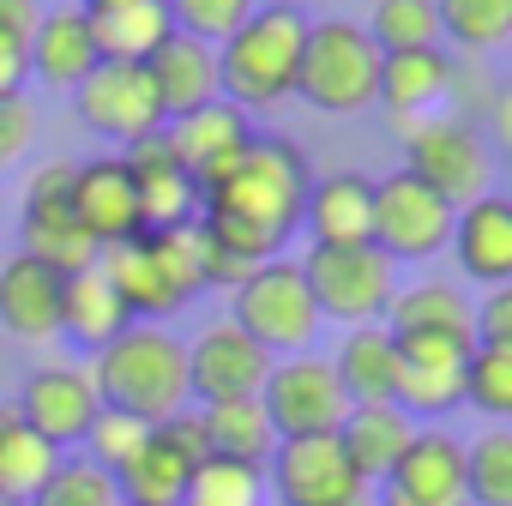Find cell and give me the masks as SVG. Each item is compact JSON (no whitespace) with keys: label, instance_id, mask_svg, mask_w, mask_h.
Instances as JSON below:
<instances>
[{"label":"cell","instance_id":"obj_1","mask_svg":"<svg viewBox=\"0 0 512 506\" xmlns=\"http://www.w3.org/2000/svg\"><path fill=\"white\" fill-rule=\"evenodd\" d=\"M314 169L296 139L253 133L211 181H199V235L229 253L235 266H266L284 253V241L302 229Z\"/></svg>","mask_w":512,"mask_h":506},{"label":"cell","instance_id":"obj_2","mask_svg":"<svg viewBox=\"0 0 512 506\" xmlns=\"http://www.w3.org/2000/svg\"><path fill=\"white\" fill-rule=\"evenodd\" d=\"M91 386H97V404L103 410H121L145 428L193 410V392H187V344L157 326V320H133L115 344H103L91 356Z\"/></svg>","mask_w":512,"mask_h":506},{"label":"cell","instance_id":"obj_3","mask_svg":"<svg viewBox=\"0 0 512 506\" xmlns=\"http://www.w3.org/2000/svg\"><path fill=\"white\" fill-rule=\"evenodd\" d=\"M302 37H308V19L290 0L260 7L235 37L217 43V97L235 103L241 115H260V109H278L284 97H296Z\"/></svg>","mask_w":512,"mask_h":506},{"label":"cell","instance_id":"obj_4","mask_svg":"<svg viewBox=\"0 0 512 506\" xmlns=\"http://www.w3.org/2000/svg\"><path fill=\"white\" fill-rule=\"evenodd\" d=\"M374 91H380V49L368 43V31L350 19L308 25L296 97L314 103L320 115H362V109H374Z\"/></svg>","mask_w":512,"mask_h":506},{"label":"cell","instance_id":"obj_5","mask_svg":"<svg viewBox=\"0 0 512 506\" xmlns=\"http://www.w3.org/2000/svg\"><path fill=\"white\" fill-rule=\"evenodd\" d=\"M229 320L266 356H302L314 350V332H320V308L296 260H266L260 272H247L229 290Z\"/></svg>","mask_w":512,"mask_h":506},{"label":"cell","instance_id":"obj_6","mask_svg":"<svg viewBox=\"0 0 512 506\" xmlns=\"http://www.w3.org/2000/svg\"><path fill=\"white\" fill-rule=\"evenodd\" d=\"M404 133V169L434 187L452 211L494 193V145L476 133L464 115H428V121H398Z\"/></svg>","mask_w":512,"mask_h":506},{"label":"cell","instance_id":"obj_7","mask_svg":"<svg viewBox=\"0 0 512 506\" xmlns=\"http://www.w3.org/2000/svg\"><path fill=\"white\" fill-rule=\"evenodd\" d=\"M308 278V296L320 308V320L338 326H380L386 302L398 296V266L374 241L356 247H308V260H296Z\"/></svg>","mask_w":512,"mask_h":506},{"label":"cell","instance_id":"obj_8","mask_svg":"<svg viewBox=\"0 0 512 506\" xmlns=\"http://www.w3.org/2000/svg\"><path fill=\"white\" fill-rule=\"evenodd\" d=\"M446 235H452V205L422 187L410 169H392L374 181V247L386 253L392 266H422L434 253H446Z\"/></svg>","mask_w":512,"mask_h":506},{"label":"cell","instance_id":"obj_9","mask_svg":"<svg viewBox=\"0 0 512 506\" xmlns=\"http://www.w3.org/2000/svg\"><path fill=\"white\" fill-rule=\"evenodd\" d=\"M260 404L272 416V434L278 440H308V434H338V422L350 416V398L332 374L326 356L302 350V356H284L272 362L266 386H260Z\"/></svg>","mask_w":512,"mask_h":506},{"label":"cell","instance_id":"obj_10","mask_svg":"<svg viewBox=\"0 0 512 506\" xmlns=\"http://www.w3.org/2000/svg\"><path fill=\"white\" fill-rule=\"evenodd\" d=\"M73 103H79V121L109 139V145H139L163 127V103L151 91V73L139 61H97L79 85H73Z\"/></svg>","mask_w":512,"mask_h":506},{"label":"cell","instance_id":"obj_11","mask_svg":"<svg viewBox=\"0 0 512 506\" xmlns=\"http://www.w3.org/2000/svg\"><path fill=\"white\" fill-rule=\"evenodd\" d=\"M67 181H73V163L67 157L43 163L31 175V187H25V217H19L25 253H31V260H43L49 272H61V278L97 266V241L79 229V217L67 205Z\"/></svg>","mask_w":512,"mask_h":506},{"label":"cell","instance_id":"obj_12","mask_svg":"<svg viewBox=\"0 0 512 506\" xmlns=\"http://www.w3.org/2000/svg\"><path fill=\"white\" fill-rule=\"evenodd\" d=\"M266 470H272L266 488L278 494V506H362V500L374 494V488L350 470L338 434L278 440L272 458H266Z\"/></svg>","mask_w":512,"mask_h":506},{"label":"cell","instance_id":"obj_13","mask_svg":"<svg viewBox=\"0 0 512 506\" xmlns=\"http://www.w3.org/2000/svg\"><path fill=\"white\" fill-rule=\"evenodd\" d=\"M476 338H398V386L392 404L410 422H446L464 410V368Z\"/></svg>","mask_w":512,"mask_h":506},{"label":"cell","instance_id":"obj_14","mask_svg":"<svg viewBox=\"0 0 512 506\" xmlns=\"http://www.w3.org/2000/svg\"><path fill=\"white\" fill-rule=\"evenodd\" d=\"M374 506H470L464 494V440L446 422H416L404 458L380 482Z\"/></svg>","mask_w":512,"mask_h":506},{"label":"cell","instance_id":"obj_15","mask_svg":"<svg viewBox=\"0 0 512 506\" xmlns=\"http://www.w3.org/2000/svg\"><path fill=\"white\" fill-rule=\"evenodd\" d=\"M266 374H272V356L253 344L235 320H211V326H199V338H187V392L199 404L260 398Z\"/></svg>","mask_w":512,"mask_h":506},{"label":"cell","instance_id":"obj_16","mask_svg":"<svg viewBox=\"0 0 512 506\" xmlns=\"http://www.w3.org/2000/svg\"><path fill=\"white\" fill-rule=\"evenodd\" d=\"M97 410H103V404H97V386H91V374L73 368V362L31 368L25 386H19V404H13V416H19L31 434H43L55 452L79 446L85 428L97 422Z\"/></svg>","mask_w":512,"mask_h":506},{"label":"cell","instance_id":"obj_17","mask_svg":"<svg viewBox=\"0 0 512 506\" xmlns=\"http://www.w3.org/2000/svg\"><path fill=\"white\" fill-rule=\"evenodd\" d=\"M67 205H73L79 229H85L97 247H115V241H127V235H145V223H139V193H133L121 157H85V163H73Z\"/></svg>","mask_w":512,"mask_h":506},{"label":"cell","instance_id":"obj_18","mask_svg":"<svg viewBox=\"0 0 512 506\" xmlns=\"http://www.w3.org/2000/svg\"><path fill=\"white\" fill-rule=\"evenodd\" d=\"M121 163H127V181L139 193V223L145 229H181V223L199 217V181L175 163V151L163 145V127L151 139L127 145Z\"/></svg>","mask_w":512,"mask_h":506},{"label":"cell","instance_id":"obj_19","mask_svg":"<svg viewBox=\"0 0 512 506\" xmlns=\"http://www.w3.org/2000/svg\"><path fill=\"white\" fill-rule=\"evenodd\" d=\"M446 247H452V260L470 284H482V290L512 284V199L482 193V199L458 205Z\"/></svg>","mask_w":512,"mask_h":506},{"label":"cell","instance_id":"obj_20","mask_svg":"<svg viewBox=\"0 0 512 506\" xmlns=\"http://www.w3.org/2000/svg\"><path fill=\"white\" fill-rule=\"evenodd\" d=\"M247 139H253V121H247L235 103H223V97H211V103H199V109L163 121V145L175 151V163H181L193 181H211Z\"/></svg>","mask_w":512,"mask_h":506},{"label":"cell","instance_id":"obj_21","mask_svg":"<svg viewBox=\"0 0 512 506\" xmlns=\"http://www.w3.org/2000/svg\"><path fill=\"white\" fill-rule=\"evenodd\" d=\"M61 326V272L19 253L0 266V332L19 344H49Z\"/></svg>","mask_w":512,"mask_h":506},{"label":"cell","instance_id":"obj_22","mask_svg":"<svg viewBox=\"0 0 512 506\" xmlns=\"http://www.w3.org/2000/svg\"><path fill=\"white\" fill-rule=\"evenodd\" d=\"M302 229L314 235V247H356L374 235V181L356 169H332L308 187L302 205Z\"/></svg>","mask_w":512,"mask_h":506},{"label":"cell","instance_id":"obj_23","mask_svg":"<svg viewBox=\"0 0 512 506\" xmlns=\"http://www.w3.org/2000/svg\"><path fill=\"white\" fill-rule=\"evenodd\" d=\"M139 67L151 73V91L163 103V121H175V115H187V109H199V103L217 97V49L199 43V37L169 31L151 49V61H139Z\"/></svg>","mask_w":512,"mask_h":506},{"label":"cell","instance_id":"obj_24","mask_svg":"<svg viewBox=\"0 0 512 506\" xmlns=\"http://www.w3.org/2000/svg\"><path fill=\"white\" fill-rule=\"evenodd\" d=\"M25 67L49 85V91H67L97 67V43H91V25H85V7H55L37 19L31 43H25Z\"/></svg>","mask_w":512,"mask_h":506},{"label":"cell","instance_id":"obj_25","mask_svg":"<svg viewBox=\"0 0 512 506\" xmlns=\"http://www.w3.org/2000/svg\"><path fill=\"white\" fill-rule=\"evenodd\" d=\"M446 97H452V55L446 49L380 55V91H374V103H386L398 121H428Z\"/></svg>","mask_w":512,"mask_h":506},{"label":"cell","instance_id":"obj_26","mask_svg":"<svg viewBox=\"0 0 512 506\" xmlns=\"http://www.w3.org/2000/svg\"><path fill=\"white\" fill-rule=\"evenodd\" d=\"M410 434H416V422H410L398 404H350V416L338 422V446H344L350 470H356L368 488H380V482L392 476V464L404 458Z\"/></svg>","mask_w":512,"mask_h":506},{"label":"cell","instance_id":"obj_27","mask_svg":"<svg viewBox=\"0 0 512 506\" xmlns=\"http://www.w3.org/2000/svg\"><path fill=\"white\" fill-rule=\"evenodd\" d=\"M127 326H133V314H127V302L103 284V272H97V266H91V272L61 278V326H55V338H67L73 350L97 356V350H103V344H115Z\"/></svg>","mask_w":512,"mask_h":506},{"label":"cell","instance_id":"obj_28","mask_svg":"<svg viewBox=\"0 0 512 506\" xmlns=\"http://www.w3.org/2000/svg\"><path fill=\"white\" fill-rule=\"evenodd\" d=\"M97 61H151V49L175 31L169 0H97L85 7Z\"/></svg>","mask_w":512,"mask_h":506},{"label":"cell","instance_id":"obj_29","mask_svg":"<svg viewBox=\"0 0 512 506\" xmlns=\"http://www.w3.org/2000/svg\"><path fill=\"white\" fill-rule=\"evenodd\" d=\"M350 404H392L398 386V338L386 326H350L344 344L326 356Z\"/></svg>","mask_w":512,"mask_h":506},{"label":"cell","instance_id":"obj_30","mask_svg":"<svg viewBox=\"0 0 512 506\" xmlns=\"http://www.w3.org/2000/svg\"><path fill=\"white\" fill-rule=\"evenodd\" d=\"M380 326L392 338H470V302L440 278H416V284H398Z\"/></svg>","mask_w":512,"mask_h":506},{"label":"cell","instance_id":"obj_31","mask_svg":"<svg viewBox=\"0 0 512 506\" xmlns=\"http://www.w3.org/2000/svg\"><path fill=\"white\" fill-rule=\"evenodd\" d=\"M199 422H205V446L211 458H235V464H253L266 470L278 434H272V416L260 398H217V404H199Z\"/></svg>","mask_w":512,"mask_h":506},{"label":"cell","instance_id":"obj_32","mask_svg":"<svg viewBox=\"0 0 512 506\" xmlns=\"http://www.w3.org/2000/svg\"><path fill=\"white\" fill-rule=\"evenodd\" d=\"M97 272H103V284L127 302L133 320H163V314H175V302H169V290H163V278H157V260H151L145 235H127V241H115V247H97Z\"/></svg>","mask_w":512,"mask_h":506},{"label":"cell","instance_id":"obj_33","mask_svg":"<svg viewBox=\"0 0 512 506\" xmlns=\"http://www.w3.org/2000/svg\"><path fill=\"white\" fill-rule=\"evenodd\" d=\"M193 470H199V464H187V458L163 440V428H151L145 446L133 452V464L115 476V488H121V500H133V506H175Z\"/></svg>","mask_w":512,"mask_h":506},{"label":"cell","instance_id":"obj_34","mask_svg":"<svg viewBox=\"0 0 512 506\" xmlns=\"http://www.w3.org/2000/svg\"><path fill=\"white\" fill-rule=\"evenodd\" d=\"M145 247L157 260V278L169 290L175 308L199 302L205 296V241H199V223H181V229H145Z\"/></svg>","mask_w":512,"mask_h":506},{"label":"cell","instance_id":"obj_35","mask_svg":"<svg viewBox=\"0 0 512 506\" xmlns=\"http://www.w3.org/2000/svg\"><path fill=\"white\" fill-rule=\"evenodd\" d=\"M464 494L470 506H512V428L488 422L476 440H464Z\"/></svg>","mask_w":512,"mask_h":506},{"label":"cell","instance_id":"obj_36","mask_svg":"<svg viewBox=\"0 0 512 506\" xmlns=\"http://www.w3.org/2000/svg\"><path fill=\"white\" fill-rule=\"evenodd\" d=\"M61 458H67V452H55L43 434H31V428L13 416V428L0 434V500H37V488L55 476Z\"/></svg>","mask_w":512,"mask_h":506},{"label":"cell","instance_id":"obj_37","mask_svg":"<svg viewBox=\"0 0 512 506\" xmlns=\"http://www.w3.org/2000/svg\"><path fill=\"white\" fill-rule=\"evenodd\" d=\"M440 37H452L464 55H494L512 37V0H434Z\"/></svg>","mask_w":512,"mask_h":506},{"label":"cell","instance_id":"obj_38","mask_svg":"<svg viewBox=\"0 0 512 506\" xmlns=\"http://www.w3.org/2000/svg\"><path fill=\"white\" fill-rule=\"evenodd\" d=\"M368 43L380 55H404V49H440V13L434 0H374L368 13Z\"/></svg>","mask_w":512,"mask_h":506},{"label":"cell","instance_id":"obj_39","mask_svg":"<svg viewBox=\"0 0 512 506\" xmlns=\"http://www.w3.org/2000/svg\"><path fill=\"white\" fill-rule=\"evenodd\" d=\"M175 506H266V470L235 464V458H205Z\"/></svg>","mask_w":512,"mask_h":506},{"label":"cell","instance_id":"obj_40","mask_svg":"<svg viewBox=\"0 0 512 506\" xmlns=\"http://www.w3.org/2000/svg\"><path fill=\"white\" fill-rule=\"evenodd\" d=\"M464 404L488 422L512 416V344H476L464 368Z\"/></svg>","mask_w":512,"mask_h":506},{"label":"cell","instance_id":"obj_41","mask_svg":"<svg viewBox=\"0 0 512 506\" xmlns=\"http://www.w3.org/2000/svg\"><path fill=\"white\" fill-rule=\"evenodd\" d=\"M31 506H121V488H115L109 470H97L91 458L67 452V458L55 464V476L37 488Z\"/></svg>","mask_w":512,"mask_h":506},{"label":"cell","instance_id":"obj_42","mask_svg":"<svg viewBox=\"0 0 512 506\" xmlns=\"http://www.w3.org/2000/svg\"><path fill=\"white\" fill-rule=\"evenodd\" d=\"M253 13H260V0H169V19L181 37H199V43H223L235 37Z\"/></svg>","mask_w":512,"mask_h":506},{"label":"cell","instance_id":"obj_43","mask_svg":"<svg viewBox=\"0 0 512 506\" xmlns=\"http://www.w3.org/2000/svg\"><path fill=\"white\" fill-rule=\"evenodd\" d=\"M145 434H151L145 422H133V416H121V410H97V422H91V428H85V440H79V446H85L79 458H91L97 470L121 476V470L133 464V452L145 446Z\"/></svg>","mask_w":512,"mask_h":506},{"label":"cell","instance_id":"obj_44","mask_svg":"<svg viewBox=\"0 0 512 506\" xmlns=\"http://www.w3.org/2000/svg\"><path fill=\"white\" fill-rule=\"evenodd\" d=\"M31 139H37V109L25 103V91L19 97H0V169L19 163L31 151Z\"/></svg>","mask_w":512,"mask_h":506},{"label":"cell","instance_id":"obj_45","mask_svg":"<svg viewBox=\"0 0 512 506\" xmlns=\"http://www.w3.org/2000/svg\"><path fill=\"white\" fill-rule=\"evenodd\" d=\"M470 338H476V344H512V284L488 290V296L470 308Z\"/></svg>","mask_w":512,"mask_h":506},{"label":"cell","instance_id":"obj_46","mask_svg":"<svg viewBox=\"0 0 512 506\" xmlns=\"http://www.w3.org/2000/svg\"><path fill=\"white\" fill-rule=\"evenodd\" d=\"M25 37H13V31H0V97H19L25 91Z\"/></svg>","mask_w":512,"mask_h":506},{"label":"cell","instance_id":"obj_47","mask_svg":"<svg viewBox=\"0 0 512 506\" xmlns=\"http://www.w3.org/2000/svg\"><path fill=\"white\" fill-rule=\"evenodd\" d=\"M37 19H43L37 0H0V31H13V37H25V43H31Z\"/></svg>","mask_w":512,"mask_h":506},{"label":"cell","instance_id":"obj_48","mask_svg":"<svg viewBox=\"0 0 512 506\" xmlns=\"http://www.w3.org/2000/svg\"><path fill=\"white\" fill-rule=\"evenodd\" d=\"M13 428V404H0V434H7Z\"/></svg>","mask_w":512,"mask_h":506},{"label":"cell","instance_id":"obj_49","mask_svg":"<svg viewBox=\"0 0 512 506\" xmlns=\"http://www.w3.org/2000/svg\"><path fill=\"white\" fill-rule=\"evenodd\" d=\"M0 506H31V500H0Z\"/></svg>","mask_w":512,"mask_h":506},{"label":"cell","instance_id":"obj_50","mask_svg":"<svg viewBox=\"0 0 512 506\" xmlns=\"http://www.w3.org/2000/svg\"><path fill=\"white\" fill-rule=\"evenodd\" d=\"M73 7H97V0H73Z\"/></svg>","mask_w":512,"mask_h":506},{"label":"cell","instance_id":"obj_51","mask_svg":"<svg viewBox=\"0 0 512 506\" xmlns=\"http://www.w3.org/2000/svg\"><path fill=\"white\" fill-rule=\"evenodd\" d=\"M121 506H133V500H121Z\"/></svg>","mask_w":512,"mask_h":506}]
</instances>
